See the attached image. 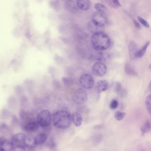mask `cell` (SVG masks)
I'll list each match as a JSON object with an SVG mask.
<instances>
[{"label": "cell", "instance_id": "obj_1", "mask_svg": "<svg viewBox=\"0 0 151 151\" xmlns=\"http://www.w3.org/2000/svg\"><path fill=\"white\" fill-rule=\"evenodd\" d=\"M52 122L54 127L59 129H66L70 127L72 122V116L68 112L60 110L53 115Z\"/></svg>", "mask_w": 151, "mask_h": 151}, {"label": "cell", "instance_id": "obj_2", "mask_svg": "<svg viewBox=\"0 0 151 151\" xmlns=\"http://www.w3.org/2000/svg\"><path fill=\"white\" fill-rule=\"evenodd\" d=\"M91 42L96 50L103 51L110 47L111 40L109 36L103 32L93 34L91 36Z\"/></svg>", "mask_w": 151, "mask_h": 151}, {"label": "cell", "instance_id": "obj_3", "mask_svg": "<svg viewBox=\"0 0 151 151\" xmlns=\"http://www.w3.org/2000/svg\"><path fill=\"white\" fill-rule=\"evenodd\" d=\"M52 122V117L49 111L43 110L38 113L37 122L40 127L42 128L48 127Z\"/></svg>", "mask_w": 151, "mask_h": 151}, {"label": "cell", "instance_id": "obj_4", "mask_svg": "<svg viewBox=\"0 0 151 151\" xmlns=\"http://www.w3.org/2000/svg\"><path fill=\"white\" fill-rule=\"evenodd\" d=\"M73 101L77 104H84L87 100L88 94L87 91L82 88L76 89L72 96Z\"/></svg>", "mask_w": 151, "mask_h": 151}, {"label": "cell", "instance_id": "obj_5", "mask_svg": "<svg viewBox=\"0 0 151 151\" xmlns=\"http://www.w3.org/2000/svg\"><path fill=\"white\" fill-rule=\"evenodd\" d=\"M80 84L84 89H90L94 86L95 82L93 77L90 74L85 73L82 74L79 80Z\"/></svg>", "mask_w": 151, "mask_h": 151}, {"label": "cell", "instance_id": "obj_6", "mask_svg": "<svg viewBox=\"0 0 151 151\" xmlns=\"http://www.w3.org/2000/svg\"><path fill=\"white\" fill-rule=\"evenodd\" d=\"M107 67L101 61L96 62L92 66V71L94 75L98 76H102L107 72Z\"/></svg>", "mask_w": 151, "mask_h": 151}, {"label": "cell", "instance_id": "obj_7", "mask_svg": "<svg viewBox=\"0 0 151 151\" xmlns=\"http://www.w3.org/2000/svg\"><path fill=\"white\" fill-rule=\"evenodd\" d=\"M92 20L98 24L103 26H104L108 22V19L105 14L98 12H95L93 14Z\"/></svg>", "mask_w": 151, "mask_h": 151}, {"label": "cell", "instance_id": "obj_8", "mask_svg": "<svg viewBox=\"0 0 151 151\" xmlns=\"http://www.w3.org/2000/svg\"><path fill=\"white\" fill-rule=\"evenodd\" d=\"M39 124L35 121H30L25 123L24 129L26 132L29 134L35 133L39 129Z\"/></svg>", "mask_w": 151, "mask_h": 151}, {"label": "cell", "instance_id": "obj_9", "mask_svg": "<svg viewBox=\"0 0 151 151\" xmlns=\"http://www.w3.org/2000/svg\"><path fill=\"white\" fill-rule=\"evenodd\" d=\"M24 145L29 149H33L37 146L35 137L32 134L26 136L23 142Z\"/></svg>", "mask_w": 151, "mask_h": 151}, {"label": "cell", "instance_id": "obj_10", "mask_svg": "<svg viewBox=\"0 0 151 151\" xmlns=\"http://www.w3.org/2000/svg\"><path fill=\"white\" fill-rule=\"evenodd\" d=\"M88 27L90 31L93 34L103 32L104 31V26L98 24L92 20L89 22Z\"/></svg>", "mask_w": 151, "mask_h": 151}, {"label": "cell", "instance_id": "obj_11", "mask_svg": "<svg viewBox=\"0 0 151 151\" xmlns=\"http://www.w3.org/2000/svg\"><path fill=\"white\" fill-rule=\"evenodd\" d=\"M109 88V83L106 80H103L98 81L95 86L96 92L98 94L107 90Z\"/></svg>", "mask_w": 151, "mask_h": 151}, {"label": "cell", "instance_id": "obj_12", "mask_svg": "<svg viewBox=\"0 0 151 151\" xmlns=\"http://www.w3.org/2000/svg\"><path fill=\"white\" fill-rule=\"evenodd\" d=\"M76 5L80 9L87 11L90 9L91 3L89 0H77Z\"/></svg>", "mask_w": 151, "mask_h": 151}, {"label": "cell", "instance_id": "obj_13", "mask_svg": "<svg viewBox=\"0 0 151 151\" xmlns=\"http://www.w3.org/2000/svg\"><path fill=\"white\" fill-rule=\"evenodd\" d=\"M138 51L137 46L136 43L134 41H131L129 44V56L132 59H135L136 58L137 53Z\"/></svg>", "mask_w": 151, "mask_h": 151}, {"label": "cell", "instance_id": "obj_14", "mask_svg": "<svg viewBox=\"0 0 151 151\" xmlns=\"http://www.w3.org/2000/svg\"><path fill=\"white\" fill-rule=\"evenodd\" d=\"M73 124L76 127H80L82 124V117L81 114L78 112H74L72 116Z\"/></svg>", "mask_w": 151, "mask_h": 151}, {"label": "cell", "instance_id": "obj_15", "mask_svg": "<svg viewBox=\"0 0 151 151\" xmlns=\"http://www.w3.org/2000/svg\"><path fill=\"white\" fill-rule=\"evenodd\" d=\"M35 138H36L37 145H42L44 144L48 140V136L46 133L41 132L35 137Z\"/></svg>", "mask_w": 151, "mask_h": 151}, {"label": "cell", "instance_id": "obj_16", "mask_svg": "<svg viewBox=\"0 0 151 151\" xmlns=\"http://www.w3.org/2000/svg\"><path fill=\"white\" fill-rule=\"evenodd\" d=\"M26 135L23 133H18L12 136V140L13 143L20 144L24 142Z\"/></svg>", "mask_w": 151, "mask_h": 151}, {"label": "cell", "instance_id": "obj_17", "mask_svg": "<svg viewBox=\"0 0 151 151\" xmlns=\"http://www.w3.org/2000/svg\"><path fill=\"white\" fill-rule=\"evenodd\" d=\"M150 41H148L146 42L144 45L142 47L141 49L138 50L137 53L136 55V58H141L144 56V54L146 53V50H147L148 47L150 45Z\"/></svg>", "mask_w": 151, "mask_h": 151}, {"label": "cell", "instance_id": "obj_18", "mask_svg": "<svg viewBox=\"0 0 151 151\" xmlns=\"http://www.w3.org/2000/svg\"><path fill=\"white\" fill-rule=\"evenodd\" d=\"M14 148V144L12 142L5 140L1 150L3 151H12Z\"/></svg>", "mask_w": 151, "mask_h": 151}, {"label": "cell", "instance_id": "obj_19", "mask_svg": "<svg viewBox=\"0 0 151 151\" xmlns=\"http://www.w3.org/2000/svg\"><path fill=\"white\" fill-rule=\"evenodd\" d=\"M115 92L118 96L122 97L126 95V91L122 87V85L120 82H116L114 86Z\"/></svg>", "mask_w": 151, "mask_h": 151}, {"label": "cell", "instance_id": "obj_20", "mask_svg": "<svg viewBox=\"0 0 151 151\" xmlns=\"http://www.w3.org/2000/svg\"><path fill=\"white\" fill-rule=\"evenodd\" d=\"M125 71L126 73L129 75L137 76V73L134 68L129 64L126 63L125 66Z\"/></svg>", "mask_w": 151, "mask_h": 151}, {"label": "cell", "instance_id": "obj_21", "mask_svg": "<svg viewBox=\"0 0 151 151\" xmlns=\"http://www.w3.org/2000/svg\"><path fill=\"white\" fill-rule=\"evenodd\" d=\"M151 129L150 121V120L147 121L141 128V131H142L143 135H144L145 133L150 132V131Z\"/></svg>", "mask_w": 151, "mask_h": 151}, {"label": "cell", "instance_id": "obj_22", "mask_svg": "<svg viewBox=\"0 0 151 151\" xmlns=\"http://www.w3.org/2000/svg\"><path fill=\"white\" fill-rule=\"evenodd\" d=\"M106 2L111 8L117 9L121 7L119 0H106Z\"/></svg>", "mask_w": 151, "mask_h": 151}, {"label": "cell", "instance_id": "obj_23", "mask_svg": "<svg viewBox=\"0 0 151 151\" xmlns=\"http://www.w3.org/2000/svg\"><path fill=\"white\" fill-rule=\"evenodd\" d=\"M95 8L98 12H102L103 13H105L107 10L106 6H105L104 4L99 3H97L95 4Z\"/></svg>", "mask_w": 151, "mask_h": 151}, {"label": "cell", "instance_id": "obj_24", "mask_svg": "<svg viewBox=\"0 0 151 151\" xmlns=\"http://www.w3.org/2000/svg\"><path fill=\"white\" fill-rule=\"evenodd\" d=\"M145 105L149 113L151 114V95L150 94L147 96L145 99Z\"/></svg>", "mask_w": 151, "mask_h": 151}, {"label": "cell", "instance_id": "obj_25", "mask_svg": "<svg viewBox=\"0 0 151 151\" xmlns=\"http://www.w3.org/2000/svg\"><path fill=\"white\" fill-rule=\"evenodd\" d=\"M126 114L125 112L118 111L115 112V114H114V117L117 120L121 121L124 119V117L126 116Z\"/></svg>", "mask_w": 151, "mask_h": 151}, {"label": "cell", "instance_id": "obj_26", "mask_svg": "<svg viewBox=\"0 0 151 151\" xmlns=\"http://www.w3.org/2000/svg\"><path fill=\"white\" fill-rule=\"evenodd\" d=\"M63 82L65 86L66 87H69L72 83V80L71 78H68V77H64L62 79Z\"/></svg>", "mask_w": 151, "mask_h": 151}, {"label": "cell", "instance_id": "obj_27", "mask_svg": "<svg viewBox=\"0 0 151 151\" xmlns=\"http://www.w3.org/2000/svg\"><path fill=\"white\" fill-rule=\"evenodd\" d=\"M66 4H67L66 7L70 11L74 12V10H76V6L74 4V2H73L72 1H69L67 2Z\"/></svg>", "mask_w": 151, "mask_h": 151}, {"label": "cell", "instance_id": "obj_28", "mask_svg": "<svg viewBox=\"0 0 151 151\" xmlns=\"http://www.w3.org/2000/svg\"><path fill=\"white\" fill-rule=\"evenodd\" d=\"M15 92L18 96H21L24 93V90L23 87L20 85H18L15 88Z\"/></svg>", "mask_w": 151, "mask_h": 151}, {"label": "cell", "instance_id": "obj_29", "mask_svg": "<svg viewBox=\"0 0 151 151\" xmlns=\"http://www.w3.org/2000/svg\"><path fill=\"white\" fill-rule=\"evenodd\" d=\"M137 19L141 23V24L145 27H148V28L150 27V24L145 19H144L143 18L140 17H137Z\"/></svg>", "mask_w": 151, "mask_h": 151}, {"label": "cell", "instance_id": "obj_30", "mask_svg": "<svg viewBox=\"0 0 151 151\" xmlns=\"http://www.w3.org/2000/svg\"><path fill=\"white\" fill-rule=\"evenodd\" d=\"M118 106V102L116 99H113L110 104V107L112 109H116Z\"/></svg>", "mask_w": 151, "mask_h": 151}, {"label": "cell", "instance_id": "obj_31", "mask_svg": "<svg viewBox=\"0 0 151 151\" xmlns=\"http://www.w3.org/2000/svg\"><path fill=\"white\" fill-rule=\"evenodd\" d=\"M12 151H26L25 147L23 145H18L13 148Z\"/></svg>", "mask_w": 151, "mask_h": 151}, {"label": "cell", "instance_id": "obj_32", "mask_svg": "<svg viewBox=\"0 0 151 151\" xmlns=\"http://www.w3.org/2000/svg\"><path fill=\"white\" fill-rule=\"evenodd\" d=\"M48 146L51 149H55L56 147V144L55 143L53 139H51L50 140L49 142H48Z\"/></svg>", "mask_w": 151, "mask_h": 151}, {"label": "cell", "instance_id": "obj_33", "mask_svg": "<svg viewBox=\"0 0 151 151\" xmlns=\"http://www.w3.org/2000/svg\"><path fill=\"white\" fill-rule=\"evenodd\" d=\"M8 102L10 104H14L16 103V99L14 97L11 96L8 98Z\"/></svg>", "mask_w": 151, "mask_h": 151}, {"label": "cell", "instance_id": "obj_34", "mask_svg": "<svg viewBox=\"0 0 151 151\" xmlns=\"http://www.w3.org/2000/svg\"><path fill=\"white\" fill-rule=\"evenodd\" d=\"M27 115V113L25 110H21L20 112V116L21 119H24L25 118Z\"/></svg>", "mask_w": 151, "mask_h": 151}, {"label": "cell", "instance_id": "obj_35", "mask_svg": "<svg viewBox=\"0 0 151 151\" xmlns=\"http://www.w3.org/2000/svg\"><path fill=\"white\" fill-rule=\"evenodd\" d=\"M25 84H26L27 87H28V88H32V86H33V82L31 80H26Z\"/></svg>", "mask_w": 151, "mask_h": 151}, {"label": "cell", "instance_id": "obj_36", "mask_svg": "<svg viewBox=\"0 0 151 151\" xmlns=\"http://www.w3.org/2000/svg\"><path fill=\"white\" fill-rule=\"evenodd\" d=\"M27 98L25 96L22 95L20 99V101L21 103H25L27 101Z\"/></svg>", "mask_w": 151, "mask_h": 151}, {"label": "cell", "instance_id": "obj_37", "mask_svg": "<svg viewBox=\"0 0 151 151\" xmlns=\"http://www.w3.org/2000/svg\"><path fill=\"white\" fill-rule=\"evenodd\" d=\"M133 21H134V24L136 28L138 29H141L142 28V26H141V24L138 23V21H137L135 19H134Z\"/></svg>", "mask_w": 151, "mask_h": 151}, {"label": "cell", "instance_id": "obj_38", "mask_svg": "<svg viewBox=\"0 0 151 151\" xmlns=\"http://www.w3.org/2000/svg\"><path fill=\"white\" fill-rule=\"evenodd\" d=\"M4 139H0V150L4 142Z\"/></svg>", "mask_w": 151, "mask_h": 151}, {"label": "cell", "instance_id": "obj_39", "mask_svg": "<svg viewBox=\"0 0 151 151\" xmlns=\"http://www.w3.org/2000/svg\"><path fill=\"white\" fill-rule=\"evenodd\" d=\"M100 1H102V2H104L105 1V0H100Z\"/></svg>", "mask_w": 151, "mask_h": 151}, {"label": "cell", "instance_id": "obj_40", "mask_svg": "<svg viewBox=\"0 0 151 151\" xmlns=\"http://www.w3.org/2000/svg\"><path fill=\"white\" fill-rule=\"evenodd\" d=\"M150 69L151 70V65H150Z\"/></svg>", "mask_w": 151, "mask_h": 151}, {"label": "cell", "instance_id": "obj_41", "mask_svg": "<svg viewBox=\"0 0 151 151\" xmlns=\"http://www.w3.org/2000/svg\"><path fill=\"white\" fill-rule=\"evenodd\" d=\"M0 151H3L2 150H0Z\"/></svg>", "mask_w": 151, "mask_h": 151}]
</instances>
